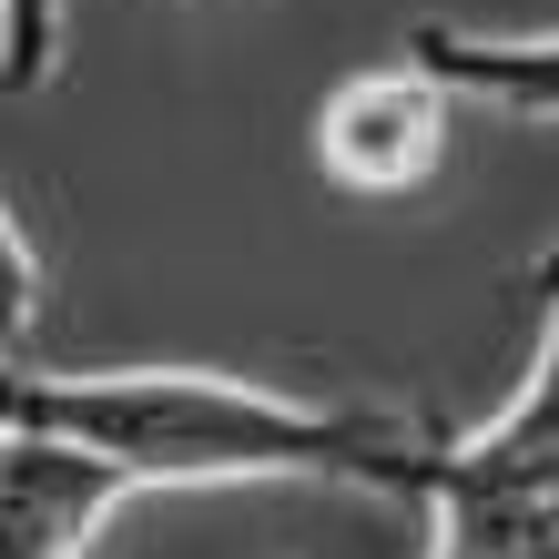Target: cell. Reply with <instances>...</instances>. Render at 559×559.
<instances>
[{"mask_svg":"<svg viewBox=\"0 0 559 559\" xmlns=\"http://www.w3.org/2000/svg\"><path fill=\"white\" fill-rule=\"evenodd\" d=\"M0 427H51L92 457H112L133 488H386L427 499L448 427L407 407H336V397H275V386L214 377V367H0Z\"/></svg>","mask_w":559,"mask_h":559,"instance_id":"obj_1","label":"cell"},{"mask_svg":"<svg viewBox=\"0 0 559 559\" xmlns=\"http://www.w3.org/2000/svg\"><path fill=\"white\" fill-rule=\"evenodd\" d=\"M427 519L468 559H559V306L539 325L530 386L468 438L448 427L438 478H427Z\"/></svg>","mask_w":559,"mask_h":559,"instance_id":"obj_2","label":"cell"},{"mask_svg":"<svg viewBox=\"0 0 559 559\" xmlns=\"http://www.w3.org/2000/svg\"><path fill=\"white\" fill-rule=\"evenodd\" d=\"M448 103H457V92L427 82L417 61H407V72H346L316 103V163H325V183H346V193H407V183H427L438 153H448Z\"/></svg>","mask_w":559,"mask_h":559,"instance_id":"obj_3","label":"cell"},{"mask_svg":"<svg viewBox=\"0 0 559 559\" xmlns=\"http://www.w3.org/2000/svg\"><path fill=\"white\" fill-rule=\"evenodd\" d=\"M122 499L133 478L112 457L51 438V427H0V559H82Z\"/></svg>","mask_w":559,"mask_h":559,"instance_id":"obj_4","label":"cell"},{"mask_svg":"<svg viewBox=\"0 0 559 559\" xmlns=\"http://www.w3.org/2000/svg\"><path fill=\"white\" fill-rule=\"evenodd\" d=\"M407 61H417L427 82L468 92V103L559 122V31H457V21H417L407 31Z\"/></svg>","mask_w":559,"mask_h":559,"instance_id":"obj_5","label":"cell"},{"mask_svg":"<svg viewBox=\"0 0 559 559\" xmlns=\"http://www.w3.org/2000/svg\"><path fill=\"white\" fill-rule=\"evenodd\" d=\"M41 336V245L21 235V214L0 204V367H21Z\"/></svg>","mask_w":559,"mask_h":559,"instance_id":"obj_6","label":"cell"},{"mask_svg":"<svg viewBox=\"0 0 559 559\" xmlns=\"http://www.w3.org/2000/svg\"><path fill=\"white\" fill-rule=\"evenodd\" d=\"M61 61V0H0V82L41 92Z\"/></svg>","mask_w":559,"mask_h":559,"instance_id":"obj_7","label":"cell"}]
</instances>
